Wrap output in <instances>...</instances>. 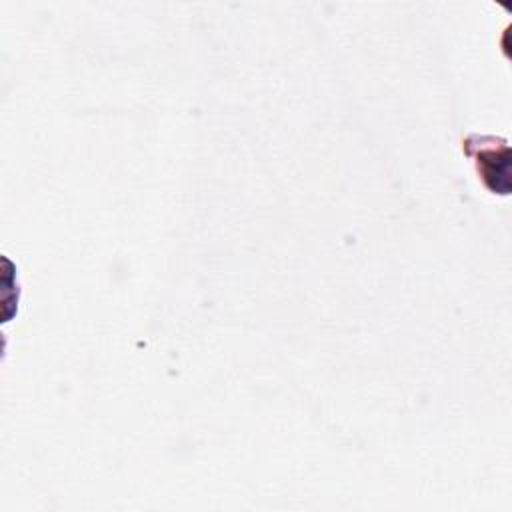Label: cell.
<instances>
[{"mask_svg":"<svg viewBox=\"0 0 512 512\" xmlns=\"http://www.w3.org/2000/svg\"><path fill=\"white\" fill-rule=\"evenodd\" d=\"M510 150H508V140L502 138L500 144H490L478 152H474L476 164H478V174L482 176L484 184L494 192V194H502L506 196L510 192V178H508V168H500L494 166V160L500 158H508Z\"/></svg>","mask_w":512,"mask_h":512,"instance_id":"1","label":"cell"}]
</instances>
